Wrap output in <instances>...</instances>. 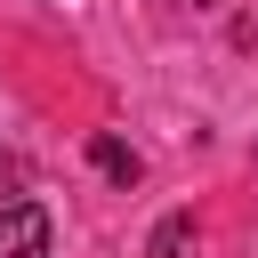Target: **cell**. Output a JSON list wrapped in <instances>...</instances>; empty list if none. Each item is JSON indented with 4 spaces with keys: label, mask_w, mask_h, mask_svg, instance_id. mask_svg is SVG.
I'll return each mask as SVG.
<instances>
[{
    "label": "cell",
    "mask_w": 258,
    "mask_h": 258,
    "mask_svg": "<svg viewBox=\"0 0 258 258\" xmlns=\"http://www.w3.org/2000/svg\"><path fill=\"white\" fill-rule=\"evenodd\" d=\"M0 258H48V210L40 202H0Z\"/></svg>",
    "instance_id": "1"
},
{
    "label": "cell",
    "mask_w": 258,
    "mask_h": 258,
    "mask_svg": "<svg viewBox=\"0 0 258 258\" xmlns=\"http://www.w3.org/2000/svg\"><path fill=\"white\" fill-rule=\"evenodd\" d=\"M89 161H97V169H105L113 185H137V177H145V161H137V145H121L113 129H97V137H89Z\"/></svg>",
    "instance_id": "2"
},
{
    "label": "cell",
    "mask_w": 258,
    "mask_h": 258,
    "mask_svg": "<svg viewBox=\"0 0 258 258\" xmlns=\"http://www.w3.org/2000/svg\"><path fill=\"white\" fill-rule=\"evenodd\" d=\"M145 258H202V242H194V218H185V210H169V218L153 226Z\"/></svg>",
    "instance_id": "3"
},
{
    "label": "cell",
    "mask_w": 258,
    "mask_h": 258,
    "mask_svg": "<svg viewBox=\"0 0 258 258\" xmlns=\"http://www.w3.org/2000/svg\"><path fill=\"white\" fill-rule=\"evenodd\" d=\"M8 185H16V161H8V153H0V194H8Z\"/></svg>",
    "instance_id": "4"
}]
</instances>
